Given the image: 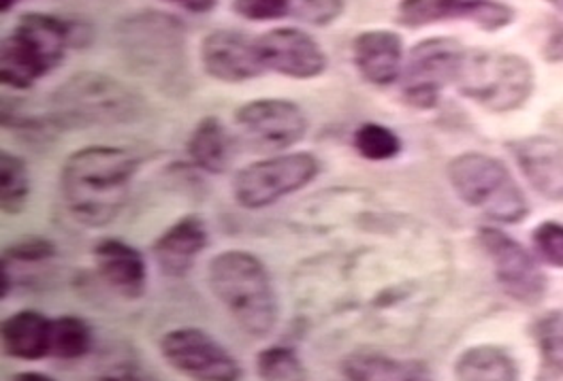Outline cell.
<instances>
[{
	"label": "cell",
	"instance_id": "1",
	"mask_svg": "<svg viewBox=\"0 0 563 381\" xmlns=\"http://www.w3.org/2000/svg\"><path fill=\"white\" fill-rule=\"evenodd\" d=\"M143 158L126 147L88 145L73 152L60 169V192L73 220L106 228L129 201Z\"/></svg>",
	"mask_w": 563,
	"mask_h": 381
},
{
	"label": "cell",
	"instance_id": "2",
	"mask_svg": "<svg viewBox=\"0 0 563 381\" xmlns=\"http://www.w3.org/2000/svg\"><path fill=\"white\" fill-rule=\"evenodd\" d=\"M90 41L88 26L52 13H24L0 43V79L7 88L31 90L65 63L67 49Z\"/></svg>",
	"mask_w": 563,
	"mask_h": 381
},
{
	"label": "cell",
	"instance_id": "3",
	"mask_svg": "<svg viewBox=\"0 0 563 381\" xmlns=\"http://www.w3.org/2000/svg\"><path fill=\"white\" fill-rule=\"evenodd\" d=\"M208 281L216 301L254 339L274 333L280 301L265 262L246 249H227L211 258Z\"/></svg>",
	"mask_w": 563,
	"mask_h": 381
},
{
	"label": "cell",
	"instance_id": "4",
	"mask_svg": "<svg viewBox=\"0 0 563 381\" xmlns=\"http://www.w3.org/2000/svg\"><path fill=\"white\" fill-rule=\"evenodd\" d=\"M145 99L131 86L103 72H77L47 99V120L56 133L122 126L137 122Z\"/></svg>",
	"mask_w": 563,
	"mask_h": 381
},
{
	"label": "cell",
	"instance_id": "5",
	"mask_svg": "<svg viewBox=\"0 0 563 381\" xmlns=\"http://www.w3.org/2000/svg\"><path fill=\"white\" fill-rule=\"evenodd\" d=\"M124 65L154 83L177 86L186 75V26L165 11H137L115 26Z\"/></svg>",
	"mask_w": 563,
	"mask_h": 381
},
{
	"label": "cell",
	"instance_id": "6",
	"mask_svg": "<svg viewBox=\"0 0 563 381\" xmlns=\"http://www.w3.org/2000/svg\"><path fill=\"white\" fill-rule=\"evenodd\" d=\"M446 175L455 194L467 208L483 211L495 222L515 224L529 213L523 190L497 158L467 152L449 163Z\"/></svg>",
	"mask_w": 563,
	"mask_h": 381
},
{
	"label": "cell",
	"instance_id": "7",
	"mask_svg": "<svg viewBox=\"0 0 563 381\" xmlns=\"http://www.w3.org/2000/svg\"><path fill=\"white\" fill-rule=\"evenodd\" d=\"M455 88L492 111H515L533 92V69L526 58L493 49H465Z\"/></svg>",
	"mask_w": 563,
	"mask_h": 381
},
{
	"label": "cell",
	"instance_id": "8",
	"mask_svg": "<svg viewBox=\"0 0 563 381\" xmlns=\"http://www.w3.org/2000/svg\"><path fill=\"white\" fill-rule=\"evenodd\" d=\"M320 173L312 152H284L254 160L233 179V197L244 209L272 208L282 199L308 188Z\"/></svg>",
	"mask_w": 563,
	"mask_h": 381
},
{
	"label": "cell",
	"instance_id": "9",
	"mask_svg": "<svg viewBox=\"0 0 563 381\" xmlns=\"http://www.w3.org/2000/svg\"><path fill=\"white\" fill-rule=\"evenodd\" d=\"M465 47L451 36L417 43L401 72V99L415 109H433L446 86H455Z\"/></svg>",
	"mask_w": 563,
	"mask_h": 381
},
{
	"label": "cell",
	"instance_id": "10",
	"mask_svg": "<svg viewBox=\"0 0 563 381\" xmlns=\"http://www.w3.org/2000/svg\"><path fill=\"white\" fill-rule=\"evenodd\" d=\"M158 349L167 365L192 381H242L240 360L197 326H179L161 337Z\"/></svg>",
	"mask_w": 563,
	"mask_h": 381
},
{
	"label": "cell",
	"instance_id": "11",
	"mask_svg": "<svg viewBox=\"0 0 563 381\" xmlns=\"http://www.w3.org/2000/svg\"><path fill=\"white\" fill-rule=\"evenodd\" d=\"M242 139L254 152L284 154L308 135L306 111L288 99H254L235 111Z\"/></svg>",
	"mask_w": 563,
	"mask_h": 381
},
{
	"label": "cell",
	"instance_id": "12",
	"mask_svg": "<svg viewBox=\"0 0 563 381\" xmlns=\"http://www.w3.org/2000/svg\"><path fill=\"white\" fill-rule=\"evenodd\" d=\"M478 243L492 258L495 278L508 296L523 305H536L544 299L547 278L521 243L497 228H483Z\"/></svg>",
	"mask_w": 563,
	"mask_h": 381
},
{
	"label": "cell",
	"instance_id": "13",
	"mask_svg": "<svg viewBox=\"0 0 563 381\" xmlns=\"http://www.w3.org/2000/svg\"><path fill=\"white\" fill-rule=\"evenodd\" d=\"M395 18L401 26L412 31L440 22L465 20L493 33L512 24L515 11L508 4L492 0H401Z\"/></svg>",
	"mask_w": 563,
	"mask_h": 381
},
{
	"label": "cell",
	"instance_id": "14",
	"mask_svg": "<svg viewBox=\"0 0 563 381\" xmlns=\"http://www.w3.org/2000/svg\"><path fill=\"white\" fill-rule=\"evenodd\" d=\"M265 70L290 79H317L327 67V54L314 36L295 26L272 29L256 38Z\"/></svg>",
	"mask_w": 563,
	"mask_h": 381
},
{
	"label": "cell",
	"instance_id": "15",
	"mask_svg": "<svg viewBox=\"0 0 563 381\" xmlns=\"http://www.w3.org/2000/svg\"><path fill=\"white\" fill-rule=\"evenodd\" d=\"M199 58L203 70L222 83H246L265 72L256 38L231 29L203 36Z\"/></svg>",
	"mask_w": 563,
	"mask_h": 381
},
{
	"label": "cell",
	"instance_id": "16",
	"mask_svg": "<svg viewBox=\"0 0 563 381\" xmlns=\"http://www.w3.org/2000/svg\"><path fill=\"white\" fill-rule=\"evenodd\" d=\"M352 63L363 81L388 88L404 72V41L395 31H363L352 41Z\"/></svg>",
	"mask_w": 563,
	"mask_h": 381
},
{
	"label": "cell",
	"instance_id": "17",
	"mask_svg": "<svg viewBox=\"0 0 563 381\" xmlns=\"http://www.w3.org/2000/svg\"><path fill=\"white\" fill-rule=\"evenodd\" d=\"M97 273L122 299L137 301L147 288V262L131 243L107 237L92 249Z\"/></svg>",
	"mask_w": 563,
	"mask_h": 381
},
{
	"label": "cell",
	"instance_id": "18",
	"mask_svg": "<svg viewBox=\"0 0 563 381\" xmlns=\"http://www.w3.org/2000/svg\"><path fill=\"white\" fill-rule=\"evenodd\" d=\"M210 245L208 224L201 215L190 213L174 222L152 245L158 269L169 278H184L195 260Z\"/></svg>",
	"mask_w": 563,
	"mask_h": 381
},
{
	"label": "cell",
	"instance_id": "19",
	"mask_svg": "<svg viewBox=\"0 0 563 381\" xmlns=\"http://www.w3.org/2000/svg\"><path fill=\"white\" fill-rule=\"evenodd\" d=\"M512 154L529 183L549 201H563V145L547 137L512 143Z\"/></svg>",
	"mask_w": 563,
	"mask_h": 381
},
{
	"label": "cell",
	"instance_id": "20",
	"mask_svg": "<svg viewBox=\"0 0 563 381\" xmlns=\"http://www.w3.org/2000/svg\"><path fill=\"white\" fill-rule=\"evenodd\" d=\"M186 154L190 163L206 173H227L235 160L238 141L220 117L208 115L192 128L186 143Z\"/></svg>",
	"mask_w": 563,
	"mask_h": 381
},
{
	"label": "cell",
	"instance_id": "21",
	"mask_svg": "<svg viewBox=\"0 0 563 381\" xmlns=\"http://www.w3.org/2000/svg\"><path fill=\"white\" fill-rule=\"evenodd\" d=\"M0 341L9 358L36 362L49 356L52 320L36 310L13 313L2 322Z\"/></svg>",
	"mask_w": 563,
	"mask_h": 381
},
{
	"label": "cell",
	"instance_id": "22",
	"mask_svg": "<svg viewBox=\"0 0 563 381\" xmlns=\"http://www.w3.org/2000/svg\"><path fill=\"white\" fill-rule=\"evenodd\" d=\"M340 371L346 381H435L422 360H399L372 349L349 354Z\"/></svg>",
	"mask_w": 563,
	"mask_h": 381
},
{
	"label": "cell",
	"instance_id": "23",
	"mask_svg": "<svg viewBox=\"0 0 563 381\" xmlns=\"http://www.w3.org/2000/svg\"><path fill=\"white\" fill-rule=\"evenodd\" d=\"M455 376L459 381H519V367L501 347L476 346L459 356Z\"/></svg>",
	"mask_w": 563,
	"mask_h": 381
},
{
	"label": "cell",
	"instance_id": "24",
	"mask_svg": "<svg viewBox=\"0 0 563 381\" xmlns=\"http://www.w3.org/2000/svg\"><path fill=\"white\" fill-rule=\"evenodd\" d=\"M95 344L90 324L77 315H60L52 320L49 356L60 360H79Z\"/></svg>",
	"mask_w": 563,
	"mask_h": 381
},
{
	"label": "cell",
	"instance_id": "25",
	"mask_svg": "<svg viewBox=\"0 0 563 381\" xmlns=\"http://www.w3.org/2000/svg\"><path fill=\"white\" fill-rule=\"evenodd\" d=\"M31 197V175L24 158L0 152V208L9 215L26 208Z\"/></svg>",
	"mask_w": 563,
	"mask_h": 381
},
{
	"label": "cell",
	"instance_id": "26",
	"mask_svg": "<svg viewBox=\"0 0 563 381\" xmlns=\"http://www.w3.org/2000/svg\"><path fill=\"white\" fill-rule=\"evenodd\" d=\"M261 381H306L308 373L299 351L290 346H269L261 349L254 360Z\"/></svg>",
	"mask_w": 563,
	"mask_h": 381
},
{
	"label": "cell",
	"instance_id": "27",
	"mask_svg": "<svg viewBox=\"0 0 563 381\" xmlns=\"http://www.w3.org/2000/svg\"><path fill=\"white\" fill-rule=\"evenodd\" d=\"M352 145L356 154L369 163H387L397 158L404 149L401 139L378 122H363L352 135Z\"/></svg>",
	"mask_w": 563,
	"mask_h": 381
},
{
	"label": "cell",
	"instance_id": "28",
	"mask_svg": "<svg viewBox=\"0 0 563 381\" xmlns=\"http://www.w3.org/2000/svg\"><path fill=\"white\" fill-rule=\"evenodd\" d=\"M538 341L544 360L563 371V313H553L538 324Z\"/></svg>",
	"mask_w": 563,
	"mask_h": 381
},
{
	"label": "cell",
	"instance_id": "29",
	"mask_svg": "<svg viewBox=\"0 0 563 381\" xmlns=\"http://www.w3.org/2000/svg\"><path fill=\"white\" fill-rule=\"evenodd\" d=\"M533 245L544 265L563 269V224L558 222L540 224L533 231Z\"/></svg>",
	"mask_w": 563,
	"mask_h": 381
},
{
	"label": "cell",
	"instance_id": "30",
	"mask_svg": "<svg viewBox=\"0 0 563 381\" xmlns=\"http://www.w3.org/2000/svg\"><path fill=\"white\" fill-rule=\"evenodd\" d=\"M344 9V0H299L295 4V15L310 26L324 29L329 24H335L342 18Z\"/></svg>",
	"mask_w": 563,
	"mask_h": 381
},
{
	"label": "cell",
	"instance_id": "31",
	"mask_svg": "<svg viewBox=\"0 0 563 381\" xmlns=\"http://www.w3.org/2000/svg\"><path fill=\"white\" fill-rule=\"evenodd\" d=\"M58 254L56 245L49 239L43 237H26L22 242L11 243L4 254L2 260L4 262H20V265H33V262H45L52 260Z\"/></svg>",
	"mask_w": 563,
	"mask_h": 381
},
{
	"label": "cell",
	"instance_id": "32",
	"mask_svg": "<svg viewBox=\"0 0 563 381\" xmlns=\"http://www.w3.org/2000/svg\"><path fill=\"white\" fill-rule=\"evenodd\" d=\"M231 7L247 22H272L290 13L292 0H231Z\"/></svg>",
	"mask_w": 563,
	"mask_h": 381
},
{
	"label": "cell",
	"instance_id": "33",
	"mask_svg": "<svg viewBox=\"0 0 563 381\" xmlns=\"http://www.w3.org/2000/svg\"><path fill=\"white\" fill-rule=\"evenodd\" d=\"M92 381H158V378H154L152 373H145L140 367H118Z\"/></svg>",
	"mask_w": 563,
	"mask_h": 381
},
{
	"label": "cell",
	"instance_id": "34",
	"mask_svg": "<svg viewBox=\"0 0 563 381\" xmlns=\"http://www.w3.org/2000/svg\"><path fill=\"white\" fill-rule=\"evenodd\" d=\"M165 2H172L179 9H184L188 13H197V15L210 13L218 7V0H165Z\"/></svg>",
	"mask_w": 563,
	"mask_h": 381
},
{
	"label": "cell",
	"instance_id": "35",
	"mask_svg": "<svg viewBox=\"0 0 563 381\" xmlns=\"http://www.w3.org/2000/svg\"><path fill=\"white\" fill-rule=\"evenodd\" d=\"M544 56L551 63L563 60V26H560L553 35L549 36V43L544 47Z\"/></svg>",
	"mask_w": 563,
	"mask_h": 381
},
{
	"label": "cell",
	"instance_id": "36",
	"mask_svg": "<svg viewBox=\"0 0 563 381\" xmlns=\"http://www.w3.org/2000/svg\"><path fill=\"white\" fill-rule=\"evenodd\" d=\"M11 381H56L54 378H49V376H45V373H38V371H24V373H18V376H13Z\"/></svg>",
	"mask_w": 563,
	"mask_h": 381
},
{
	"label": "cell",
	"instance_id": "37",
	"mask_svg": "<svg viewBox=\"0 0 563 381\" xmlns=\"http://www.w3.org/2000/svg\"><path fill=\"white\" fill-rule=\"evenodd\" d=\"M11 292V278H9V271H7V265L2 262V288H0V296L7 299V294Z\"/></svg>",
	"mask_w": 563,
	"mask_h": 381
},
{
	"label": "cell",
	"instance_id": "38",
	"mask_svg": "<svg viewBox=\"0 0 563 381\" xmlns=\"http://www.w3.org/2000/svg\"><path fill=\"white\" fill-rule=\"evenodd\" d=\"M18 2H20V0H0V11L7 13V11H11Z\"/></svg>",
	"mask_w": 563,
	"mask_h": 381
},
{
	"label": "cell",
	"instance_id": "39",
	"mask_svg": "<svg viewBox=\"0 0 563 381\" xmlns=\"http://www.w3.org/2000/svg\"><path fill=\"white\" fill-rule=\"evenodd\" d=\"M547 2H549V4H553L560 13H563V0H547Z\"/></svg>",
	"mask_w": 563,
	"mask_h": 381
}]
</instances>
